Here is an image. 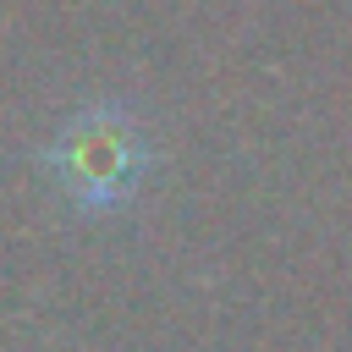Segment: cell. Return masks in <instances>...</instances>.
Here are the masks:
<instances>
[{"instance_id":"cell-1","label":"cell","mask_w":352,"mask_h":352,"mask_svg":"<svg viewBox=\"0 0 352 352\" xmlns=\"http://www.w3.org/2000/svg\"><path fill=\"white\" fill-rule=\"evenodd\" d=\"M143 165H148V148H143L138 126L121 121V116H110V110L77 116V121L55 138V148H50V170H55L60 192L77 198L82 209H110V204H121V198L138 187Z\"/></svg>"}]
</instances>
